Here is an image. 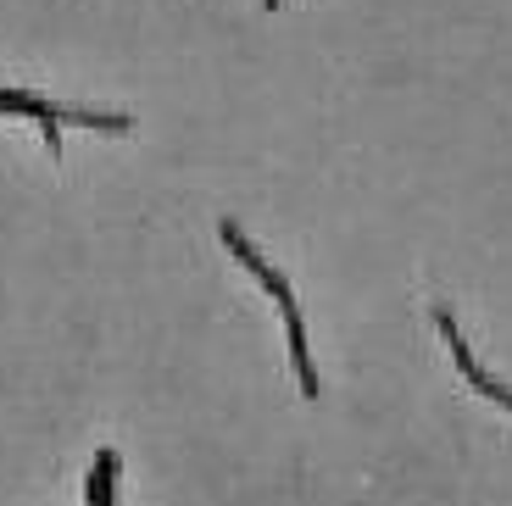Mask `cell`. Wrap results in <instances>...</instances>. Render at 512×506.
<instances>
[{
	"label": "cell",
	"instance_id": "cell-2",
	"mask_svg": "<svg viewBox=\"0 0 512 506\" xmlns=\"http://www.w3.org/2000/svg\"><path fill=\"white\" fill-rule=\"evenodd\" d=\"M0 112H23L34 117L39 128H45V145L51 151H62V123H84V128H106V134H128V117H101V112H62V106L39 101V95H28V89H0Z\"/></svg>",
	"mask_w": 512,
	"mask_h": 506
},
{
	"label": "cell",
	"instance_id": "cell-1",
	"mask_svg": "<svg viewBox=\"0 0 512 506\" xmlns=\"http://www.w3.org/2000/svg\"><path fill=\"white\" fill-rule=\"evenodd\" d=\"M223 245H229V251L256 273V279H262V284L273 290V301L284 306V323H290V356H295V373H301V390L318 395V373H312V356H307V329H301V312H295V301H290V284H284L279 273H273V267L262 262V256H256V245L245 240V234H240L234 223H223Z\"/></svg>",
	"mask_w": 512,
	"mask_h": 506
}]
</instances>
